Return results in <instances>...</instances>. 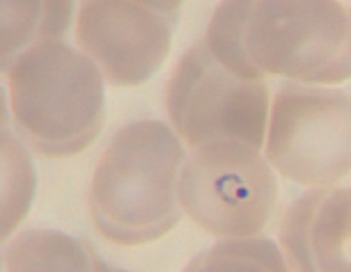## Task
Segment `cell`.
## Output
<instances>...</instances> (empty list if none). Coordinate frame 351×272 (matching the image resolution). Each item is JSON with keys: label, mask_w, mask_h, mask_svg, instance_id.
Returning a JSON list of instances; mask_svg holds the SVG:
<instances>
[{"label": "cell", "mask_w": 351, "mask_h": 272, "mask_svg": "<svg viewBox=\"0 0 351 272\" xmlns=\"http://www.w3.org/2000/svg\"><path fill=\"white\" fill-rule=\"evenodd\" d=\"M165 108L177 135L191 149L241 142L260 151L267 137L269 90L264 78H241L197 42L175 64Z\"/></svg>", "instance_id": "cell-4"}, {"label": "cell", "mask_w": 351, "mask_h": 272, "mask_svg": "<svg viewBox=\"0 0 351 272\" xmlns=\"http://www.w3.org/2000/svg\"><path fill=\"white\" fill-rule=\"evenodd\" d=\"M8 272H115L88 241L56 229H25L5 251Z\"/></svg>", "instance_id": "cell-10"}, {"label": "cell", "mask_w": 351, "mask_h": 272, "mask_svg": "<svg viewBox=\"0 0 351 272\" xmlns=\"http://www.w3.org/2000/svg\"><path fill=\"white\" fill-rule=\"evenodd\" d=\"M0 128H10V110H8V96L0 87Z\"/></svg>", "instance_id": "cell-14"}, {"label": "cell", "mask_w": 351, "mask_h": 272, "mask_svg": "<svg viewBox=\"0 0 351 272\" xmlns=\"http://www.w3.org/2000/svg\"><path fill=\"white\" fill-rule=\"evenodd\" d=\"M337 3H342L344 8H349V10H351V0H337Z\"/></svg>", "instance_id": "cell-15"}, {"label": "cell", "mask_w": 351, "mask_h": 272, "mask_svg": "<svg viewBox=\"0 0 351 272\" xmlns=\"http://www.w3.org/2000/svg\"><path fill=\"white\" fill-rule=\"evenodd\" d=\"M186 151L158 119H138L112 135L90 183L88 208L106 241L136 247L170 234L182 220L180 174Z\"/></svg>", "instance_id": "cell-2"}, {"label": "cell", "mask_w": 351, "mask_h": 272, "mask_svg": "<svg viewBox=\"0 0 351 272\" xmlns=\"http://www.w3.org/2000/svg\"><path fill=\"white\" fill-rule=\"evenodd\" d=\"M8 76L14 133L30 151L64 158L95 142L106 117V90L85 53L62 39L39 44Z\"/></svg>", "instance_id": "cell-3"}, {"label": "cell", "mask_w": 351, "mask_h": 272, "mask_svg": "<svg viewBox=\"0 0 351 272\" xmlns=\"http://www.w3.org/2000/svg\"><path fill=\"white\" fill-rule=\"evenodd\" d=\"M0 263H3V256H0Z\"/></svg>", "instance_id": "cell-17"}, {"label": "cell", "mask_w": 351, "mask_h": 272, "mask_svg": "<svg viewBox=\"0 0 351 272\" xmlns=\"http://www.w3.org/2000/svg\"><path fill=\"white\" fill-rule=\"evenodd\" d=\"M278 183L267 158L241 142L191 149L180 174V206L197 227L218 238H253L267 227Z\"/></svg>", "instance_id": "cell-6"}, {"label": "cell", "mask_w": 351, "mask_h": 272, "mask_svg": "<svg viewBox=\"0 0 351 272\" xmlns=\"http://www.w3.org/2000/svg\"><path fill=\"white\" fill-rule=\"evenodd\" d=\"M136 3H141L147 10L165 16L172 25H175L177 21H180V10H182L184 0H136Z\"/></svg>", "instance_id": "cell-13"}, {"label": "cell", "mask_w": 351, "mask_h": 272, "mask_svg": "<svg viewBox=\"0 0 351 272\" xmlns=\"http://www.w3.org/2000/svg\"><path fill=\"white\" fill-rule=\"evenodd\" d=\"M280 247L289 272H351V188H315L282 215Z\"/></svg>", "instance_id": "cell-8"}, {"label": "cell", "mask_w": 351, "mask_h": 272, "mask_svg": "<svg viewBox=\"0 0 351 272\" xmlns=\"http://www.w3.org/2000/svg\"><path fill=\"white\" fill-rule=\"evenodd\" d=\"M204 42L241 78L306 85L351 78V10L337 0H221Z\"/></svg>", "instance_id": "cell-1"}, {"label": "cell", "mask_w": 351, "mask_h": 272, "mask_svg": "<svg viewBox=\"0 0 351 272\" xmlns=\"http://www.w3.org/2000/svg\"><path fill=\"white\" fill-rule=\"evenodd\" d=\"M115 272H127V270H120V268H115Z\"/></svg>", "instance_id": "cell-16"}, {"label": "cell", "mask_w": 351, "mask_h": 272, "mask_svg": "<svg viewBox=\"0 0 351 272\" xmlns=\"http://www.w3.org/2000/svg\"><path fill=\"white\" fill-rule=\"evenodd\" d=\"M74 0H0V74L46 42H60L71 23Z\"/></svg>", "instance_id": "cell-9"}, {"label": "cell", "mask_w": 351, "mask_h": 272, "mask_svg": "<svg viewBox=\"0 0 351 272\" xmlns=\"http://www.w3.org/2000/svg\"><path fill=\"white\" fill-rule=\"evenodd\" d=\"M37 192V172L30 149L16 133L0 128V245H5L30 213Z\"/></svg>", "instance_id": "cell-11"}, {"label": "cell", "mask_w": 351, "mask_h": 272, "mask_svg": "<svg viewBox=\"0 0 351 272\" xmlns=\"http://www.w3.org/2000/svg\"><path fill=\"white\" fill-rule=\"evenodd\" d=\"M172 23L136 0H81L76 44L117 87L147 83L170 53Z\"/></svg>", "instance_id": "cell-7"}, {"label": "cell", "mask_w": 351, "mask_h": 272, "mask_svg": "<svg viewBox=\"0 0 351 272\" xmlns=\"http://www.w3.org/2000/svg\"><path fill=\"white\" fill-rule=\"evenodd\" d=\"M184 272H289L282 251L269 238H225L200 251Z\"/></svg>", "instance_id": "cell-12"}, {"label": "cell", "mask_w": 351, "mask_h": 272, "mask_svg": "<svg viewBox=\"0 0 351 272\" xmlns=\"http://www.w3.org/2000/svg\"><path fill=\"white\" fill-rule=\"evenodd\" d=\"M264 158L278 174L308 188L342 181L351 172V96L330 85H280Z\"/></svg>", "instance_id": "cell-5"}]
</instances>
